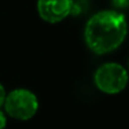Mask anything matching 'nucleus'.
Masks as SVG:
<instances>
[{
  "label": "nucleus",
  "mask_w": 129,
  "mask_h": 129,
  "mask_svg": "<svg viewBox=\"0 0 129 129\" xmlns=\"http://www.w3.org/2000/svg\"><path fill=\"white\" fill-rule=\"evenodd\" d=\"M128 24L124 15L117 10H102L88 20L85 26V40L88 48L103 55L115 50L124 41Z\"/></svg>",
  "instance_id": "f257e3e1"
},
{
  "label": "nucleus",
  "mask_w": 129,
  "mask_h": 129,
  "mask_svg": "<svg viewBox=\"0 0 129 129\" xmlns=\"http://www.w3.org/2000/svg\"><path fill=\"white\" fill-rule=\"evenodd\" d=\"M5 111L10 118L21 121L30 120L36 115L39 109L37 96L31 90L17 88L6 95L4 102Z\"/></svg>",
  "instance_id": "f03ea898"
},
{
  "label": "nucleus",
  "mask_w": 129,
  "mask_h": 129,
  "mask_svg": "<svg viewBox=\"0 0 129 129\" xmlns=\"http://www.w3.org/2000/svg\"><path fill=\"white\" fill-rule=\"evenodd\" d=\"M95 85L107 95L121 93L129 80L128 71L118 63H105L96 70L94 74Z\"/></svg>",
  "instance_id": "7ed1b4c3"
},
{
  "label": "nucleus",
  "mask_w": 129,
  "mask_h": 129,
  "mask_svg": "<svg viewBox=\"0 0 129 129\" xmlns=\"http://www.w3.org/2000/svg\"><path fill=\"white\" fill-rule=\"evenodd\" d=\"M37 8L40 17L47 23H58L73 12L72 0H38Z\"/></svg>",
  "instance_id": "20e7f679"
},
{
  "label": "nucleus",
  "mask_w": 129,
  "mask_h": 129,
  "mask_svg": "<svg viewBox=\"0 0 129 129\" xmlns=\"http://www.w3.org/2000/svg\"><path fill=\"white\" fill-rule=\"evenodd\" d=\"M112 4L118 9H126L129 7V0H112Z\"/></svg>",
  "instance_id": "39448f33"
},
{
  "label": "nucleus",
  "mask_w": 129,
  "mask_h": 129,
  "mask_svg": "<svg viewBox=\"0 0 129 129\" xmlns=\"http://www.w3.org/2000/svg\"><path fill=\"white\" fill-rule=\"evenodd\" d=\"M6 126H7V118L5 113L0 110V129H5Z\"/></svg>",
  "instance_id": "423d86ee"
},
{
  "label": "nucleus",
  "mask_w": 129,
  "mask_h": 129,
  "mask_svg": "<svg viewBox=\"0 0 129 129\" xmlns=\"http://www.w3.org/2000/svg\"><path fill=\"white\" fill-rule=\"evenodd\" d=\"M6 90H5V87H4L1 83H0V107L4 105V102H5V98H6Z\"/></svg>",
  "instance_id": "0eeeda50"
},
{
  "label": "nucleus",
  "mask_w": 129,
  "mask_h": 129,
  "mask_svg": "<svg viewBox=\"0 0 129 129\" xmlns=\"http://www.w3.org/2000/svg\"><path fill=\"white\" fill-rule=\"evenodd\" d=\"M128 64H129V63H128Z\"/></svg>",
  "instance_id": "6e6552de"
}]
</instances>
